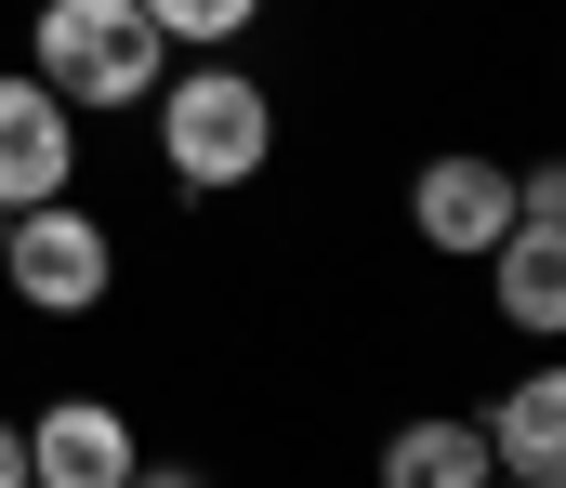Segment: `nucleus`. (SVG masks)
<instances>
[{"instance_id": "nucleus-5", "label": "nucleus", "mask_w": 566, "mask_h": 488, "mask_svg": "<svg viewBox=\"0 0 566 488\" xmlns=\"http://www.w3.org/2000/svg\"><path fill=\"white\" fill-rule=\"evenodd\" d=\"M133 476H145V449L106 396H53L27 423V488H133Z\"/></svg>"}, {"instance_id": "nucleus-11", "label": "nucleus", "mask_w": 566, "mask_h": 488, "mask_svg": "<svg viewBox=\"0 0 566 488\" xmlns=\"http://www.w3.org/2000/svg\"><path fill=\"white\" fill-rule=\"evenodd\" d=\"M514 225H566V159H541V172H514Z\"/></svg>"}, {"instance_id": "nucleus-9", "label": "nucleus", "mask_w": 566, "mask_h": 488, "mask_svg": "<svg viewBox=\"0 0 566 488\" xmlns=\"http://www.w3.org/2000/svg\"><path fill=\"white\" fill-rule=\"evenodd\" d=\"M488 423L474 409H422V423H396L382 436V488H488Z\"/></svg>"}, {"instance_id": "nucleus-6", "label": "nucleus", "mask_w": 566, "mask_h": 488, "mask_svg": "<svg viewBox=\"0 0 566 488\" xmlns=\"http://www.w3.org/2000/svg\"><path fill=\"white\" fill-rule=\"evenodd\" d=\"M66 172H80V120H66L40 80H0V211L66 198Z\"/></svg>"}, {"instance_id": "nucleus-1", "label": "nucleus", "mask_w": 566, "mask_h": 488, "mask_svg": "<svg viewBox=\"0 0 566 488\" xmlns=\"http://www.w3.org/2000/svg\"><path fill=\"white\" fill-rule=\"evenodd\" d=\"M27 80L53 106H145L171 80V40L145 0H40L27 13Z\"/></svg>"}, {"instance_id": "nucleus-7", "label": "nucleus", "mask_w": 566, "mask_h": 488, "mask_svg": "<svg viewBox=\"0 0 566 488\" xmlns=\"http://www.w3.org/2000/svg\"><path fill=\"white\" fill-rule=\"evenodd\" d=\"M488 318H514L527 343H566V225H514L488 251Z\"/></svg>"}, {"instance_id": "nucleus-8", "label": "nucleus", "mask_w": 566, "mask_h": 488, "mask_svg": "<svg viewBox=\"0 0 566 488\" xmlns=\"http://www.w3.org/2000/svg\"><path fill=\"white\" fill-rule=\"evenodd\" d=\"M488 423V463L501 476H527V488H566V356L554 370H527L501 409H474Z\"/></svg>"}, {"instance_id": "nucleus-3", "label": "nucleus", "mask_w": 566, "mask_h": 488, "mask_svg": "<svg viewBox=\"0 0 566 488\" xmlns=\"http://www.w3.org/2000/svg\"><path fill=\"white\" fill-rule=\"evenodd\" d=\"M0 278H13L40 318H93L106 278H119V238H106V211L40 198V211H13V238H0Z\"/></svg>"}, {"instance_id": "nucleus-2", "label": "nucleus", "mask_w": 566, "mask_h": 488, "mask_svg": "<svg viewBox=\"0 0 566 488\" xmlns=\"http://www.w3.org/2000/svg\"><path fill=\"white\" fill-rule=\"evenodd\" d=\"M158 106V159H171V185H198V198H224V185H251V172L277 159V93L251 80V66H185V80H158L145 93Z\"/></svg>"}, {"instance_id": "nucleus-13", "label": "nucleus", "mask_w": 566, "mask_h": 488, "mask_svg": "<svg viewBox=\"0 0 566 488\" xmlns=\"http://www.w3.org/2000/svg\"><path fill=\"white\" fill-rule=\"evenodd\" d=\"M133 488H211V476H185V463H145V476Z\"/></svg>"}, {"instance_id": "nucleus-14", "label": "nucleus", "mask_w": 566, "mask_h": 488, "mask_svg": "<svg viewBox=\"0 0 566 488\" xmlns=\"http://www.w3.org/2000/svg\"><path fill=\"white\" fill-rule=\"evenodd\" d=\"M488 488H527V476H488Z\"/></svg>"}, {"instance_id": "nucleus-10", "label": "nucleus", "mask_w": 566, "mask_h": 488, "mask_svg": "<svg viewBox=\"0 0 566 488\" xmlns=\"http://www.w3.org/2000/svg\"><path fill=\"white\" fill-rule=\"evenodd\" d=\"M158 13V40H198V53H224V40H251V13L264 0H145Z\"/></svg>"}, {"instance_id": "nucleus-12", "label": "nucleus", "mask_w": 566, "mask_h": 488, "mask_svg": "<svg viewBox=\"0 0 566 488\" xmlns=\"http://www.w3.org/2000/svg\"><path fill=\"white\" fill-rule=\"evenodd\" d=\"M0 488H27V423H0Z\"/></svg>"}, {"instance_id": "nucleus-4", "label": "nucleus", "mask_w": 566, "mask_h": 488, "mask_svg": "<svg viewBox=\"0 0 566 488\" xmlns=\"http://www.w3.org/2000/svg\"><path fill=\"white\" fill-rule=\"evenodd\" d=\"M409 225H422V251H448V264H488L514 238V159H474V146L422 159L409 172Z\"/></svg>"}]
</instances>
